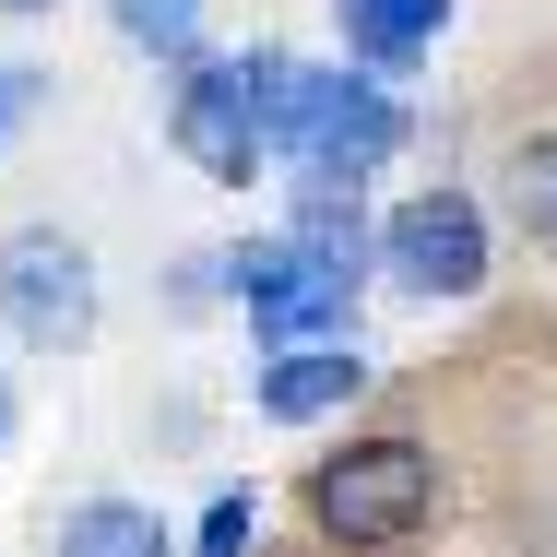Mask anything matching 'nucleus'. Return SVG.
Segmentation results:
<instances>
[{
    "instance_id": "obj_1",
    "label": "nucleus",
    "mask_w": 557,
    "mask_h": 557,
    "mask_svg": "<svg viewBox=\"0 0 557 557\" xmlns=\"http://www.w3.org/2000/svg\"><path fill=\"white\" fill-rule=\"evenodd\" d=\"M273 154L309 178V190H356V178H380L392 154H404V108L380 96V84H344V72H309V60H285L273 72Z\"/></svg>"
},
{
    "instance_id": "obj_2",
    "label": "nucleus",
    "mask_w": 557,
    "mask_h": 557,
    "mask_svg": "<svg viewBox=\"0 0 557 557\" xmlns=\"http://www.w3.org/2000/svg\"><path fill=\"white\" fill-rule=\"evenodd\" d=\"M428 510H440V462H428V440H344L333 462L309 474V522H321V546H344V557L416 546Z\"/></svg>"
},
{
    "instance_id": "obj_3",
    "label": "nucleus",
    "mask_w": 557,
    "mask_h": 557,
    "mask_svg": "<svg viewBox=\"0 0 557 557\" xmlns=\"http://www.w3.org/2000/svg\"><path fill=\"white\" fill-rule=\"evenodd\" d=\"M273 72H285V48H237V60H202L190 84H178V108H166V131H178V154L214 178V190H249L261 166H273Z\"/></svg>"
},
{
    "instance_id": "obj_4",
    "label": "nucleus",
    "mask_w": 557,
    "mask_h": 557,
    "mask_svg": "<svg viewBox=\"0 0 557 557\" xmlns=\"http://www.w3.org/2000/svg\"><path fill=\"white\" fill-rule=\"evenodd\" d=\"M96 249L72 237V225H12L0 237V321L36 344V356H72V344H96Z\"/></svg>"
},
{
    "instance_id": "obj_5",
    "label": "nucleus",
    "mask_w": 557,
    "mask_h": 557,
    "mask_svg": "<svg viewBox=\"0 0 557 557\" xmlns=\"http://www.w3.org/2000/svg\"><path fill=\"white\" fill-rule=\"evenodd\" d=\"M214 285L249 309V333H261V344L344 333V309H356V273H344V261H321V249H297V237H249V249H214Z\"/></svg>"
},
{
    "instance_id": "obj_6",
    "label": "nucleus",
    "mask_w": 557,
    "mask_h": 557,
    "mask_svg": "<svg viewBox=\"0 0 557 557\" xmlns=\"http://www.w3.org/2000/svg\"><path fill=\"white\" fill-rule=\"evenodd\" d=\"M380 273L404 297H474L486 285V214L462 190H416L404 214L380 225Z\"/></svg>"
},
{
    "instance_id": "obj_7",
    "label": "nucleus",
    "mask_w": 557,
    "mask_h": 557,
    "mask_svg": "<svg viewBox=\"0 0 557 557\" xmlns=\"http://www.w3.org/2000/svg\"><path fill=\"white\" fill-rule=\"evenodd\" d=\"M368 392V344L356 333H309V344H273L261 356V380H249V404L273 416V428H321Z\"/></svg>"
},
{
    "instance_id": "obj_8",
    "label": "nucleus",
    "mask_w": 557,
    "mask_h": 557,
    "mask_svg": "<svg viewBox=\"0 0 557 557\" xmlns=\"http://www.w3.org/2000/svg\"><path fill=\"white\" fill-rule=\"evenodd\" d=\"M333 24H344V48H356V60L404 72V60L450 24V0H333Z\"/></svg>"
},
{
    "instance_id": "obj_9",
    "label": "nucleus",
    "mask_w": 557,
    "mask_h": 557,
    "mask_svg": "<svg viewBox=\"0 0 557 557\" xmlns=\"http://www.w3.org/2000/svg\"><path fill=\"white\" fill-rule=\"evenodd\" d=\"M60 557H178V534L143 510V498H84L60 522Z\"/></svg>"
},
{
    "instance_id": "obj_10",
    "label": "nucleus",
    "mask_w": 557,
    "mask_h": 557,
    "mask_svg": "<svg viewBox=\"0 0 557 557\" xmlns=\"http://www.w3.org/2000/svg\"><path fill=\"white\" fill-rule=\"evenodd\" d=\"M510 225H522L534 249H557V131L510 143Z\"/></svg>"
},
{
    "instance_id": "obj_11",
    "label": "nucleus",
    "mask_w": 557,
    "mask_h": 557,
    "mask_svg": "<svg viewBox=\"0 0 557 557\" xmlns=\"http://www.w3.org/2000/svg\"><path fill=\"white\" fill-rule=\"evenodd\" d=\"M108 24L131 48H154V60H190V36H202V0H108Z\"/></svg>"
},
{
    "instance_id": "obj_12",
    "label": "nucleus",
    "mask_w": 557,
    "mask_h": 557,
    "mask_svg": "<svg viewBox=\"0 0 557 557\" xmlns=\"http://www.w3.org/2000/svg\"><path fill=\"white\" fill-rule=\"evenodd\" d=\"M249 546H261V498L225 486L214 510H202V534H190V557H249Z\"/></svg>"
},
{
    "instance_id": "obj_13",
    "label": "nucleus",
    "mask_w": 557,
    "mask_h": 557,
    "mask_svg": "<svg viewBox=\"0 0 557 557\" xmlns=\"http://www.w3.org/2000/svg\"><path fill=\"white\" fill-rule=\"evenodd\" d=\"M0 440H12V368H0Z\"/></svg>"
},
{
    "instance_id": "obj_14",
    "label": "nucleus",
    "mask_w": 557,
    "mask_h": 557,
    "mask_svg": "<svg viewBox=\"0 0 557 557\" xmlns=\"http://www.w3.org/2000/svg\"><path fill=\"white\" fill-rule=\"evenodd\" d=\"M0 131H12V72H0Z\"/></svg>"
},
{
    "instance_id": "obj_15",
    "label": "nucleus",
    "mask_w": 557,
    "mask_h": 557,
    "mask_svg": "<svg viewBox=\"0 0 557 557\" xmlns=\"http://www.w3.org/2000/svg\"><path fill=\"white\" fill-rule=\"evenodd\" d=\"M0 12H48V0H0Z\"/></svg>"
}]
</instances>
